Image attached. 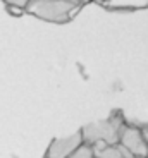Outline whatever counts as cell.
Listing matches in <instances>:
<instances>
[{
  "mask_svg": "<svg viewBox=\"0 0 148 158\" xmlns=\"http://www.w3.org/2000/svg\"><path fill=\"white\" fill-rule=\"evenodd\" d=\"M81 4L76 0H29L24 10L48 23H67L78 12Z\"/></svg>",
  "mask_w": 148,
  "mask_h": 158,
  "instance_id": "6da1fadb",
  "label": "cell"
},
{
  "mask_svg": "<svg viewBox=\"0 0 148 158\" xmlns=\"http://www.w3.org/2000/svg\"><path fill=\"white\" fill-rule=\"evenodd\" d=\"M124 118L121 114H112L105 120H96L81 129L83 143L86 144H95V143H107V144H117L119 143L121 131L124 127Z\"/></svg>",
  "mask_w": 148,
  "mask_h": 158,
  "instance_id": "7a4b0ae2",
  "label": "cell"
},
{
  "mask_svg": "<svg viewBox=\"0 0 148 158\" xmlns=\"http://www.w3.org/2000/svg\"><path fill=\"white\" fill-rule=\"evenodd\" d=\"M119 144L124 146L133 156H146L148 155V148L145 144L141 129L136 126L124 124V127L121 131V136H119Z\"/></svg>",
  "mask_w": 148,
  "mask_h": 158,
  "instance_id": "3957f363",
  "label": "cell"
},
{
  "mask_svg": "<svg viewBox=\"0 0 148 158\" xmlns=\"http://www.w3.org/2000/svg\"><path fill=\"white\" fill-rule=\"evenodd\" d=\"M81 144H83L81 131L67 136V138H57V139H53V141L50 143L45 158H67L69 155L74 153Z\"/></svg>",
  "mask_w": 148,
  "mask_h": 158,
  "instance_id": "277c9868",
  "label": "cell"
},
{
  "mask_svg": "<svg viewBox=\"0 0 148 158\" xmlns=\"http://www.w3.org/2000/svg\"><path fill=\"white\" fill-rule=\"evenodd\" d=\"M93 156L95 158H122L121 146L117 144H107V143H95L91 144Z\"/></svg>",
  "mask_w": 148,
  "mask_h": 158,
  "instance_id": "5b68a950",
  "label": "cell"
},
{
  "mask_svg": "<svg viewBox=\"0 0 148 158\" xmlns=\"http://www.w3.org/2000/svg\"><path fill=\"white\" fill-rule=\"evenodd\" d=\"M105 4L112 9H134L148 5V0H105Z\"/></svg>",
  "mask_w": 148,
  "mask_h": 158,
  "instance_id": "8992f818",
  "label": "cell"
},
{
  "mask_svg": "<svg viewBox=\"0 0 148 158\" xmlns=\"http://www.w3.org/2000/svg\"><path fill=\"white\" fill-rule=\"evenodd\" d=\"M67 158H95L93 156V150L90 144H86V143H83L79 148H78L74 153H71Z\"/></svg>",
  "mask_w": 148,
  "mask_h": 158,
  "instance_id": "52a82bcc",
  "label": "cell"
},
{
  "mask_svg": "<svg viewBox=\"0 0 148 158\" xmlns=\"http://www.w3.org/2000/svg\"><path fill=\"white\" fill-rule=\"evenodd\" d=\"M7 5H14V7H19V9H24L28 5L29 0H4Z\"/></svg>",
  "mask_w": 148,
  "mask_h": 158,
  "instance_id": "ba28073f",
  "label": "cell"
},
{
  "mask_svg": "<svg viewBox=\"0 0 148 158\" xmlns=\"http://www.w3.org/2000/svg\"><path fill=\"white\" fill-rule=\"evenodd\" d=\"M141 134H143L145 144H146V148H148V126L146 127H141Z\"/></svg>",
  "mask_w": 148,
  "mask_h": 158,
  "instance_id": "9c48e42d",
  "label": "cell"
},
{
  "mask_svg": "<svg viewBox=\"0 0 148 158\" xmlns=\"http://www.w3.org/2000/svg\"><path fill=\"white\" fill-rule=\"evenodd\" d=\"M78 4H84V2H90V0H76ZM98 2H105V0H98Z\"/></svg>",
  "mask_w": 148,
  "mask_h": 158,
  "instance_id": "30bf717a",
  "label": "cell"
},
{
  "mask_svg": "<svg viewBox=\"0 0 148 158\" xmlns=\"http://www.w3.org/2000/svg\"><path fill=\"white\" fill-rule=\"evenodd\" d=\"M134 158H148V156H134Z\"/></svg>",
  "mask_w": 148,
  "mask_h": 158,
  "instance_id": "8fae6325",
  "label": "cell"
},
{
  "mask_svg": "<svg viewBox=\"0 0 148 158\" xmlns=\"http://www.w3.org/2000/svg\"><path fill=\"white\" fill-rule=\"evenodd\" d=\"M122 158H124V156H122Z\"/></svg>",
  "mask_w": 148,
  "mask_h": 158,
  "instance_id": "7c38bea8",
  "label": "cell"
},
{
  "mask_svg": "<svg viewBox=\"0 0 148 158\" xmlns=\"http://www.w3.org/2000/svg\"><path fill=\"white\" fill-rule=\"evenodd\" d=\"M146 156H148V155H146Z\"/></svg>",
  "mask_w": 148,
  "mask_h": 158,
  "instance_id": "4fadbf2b",
  "label": "cell"
}]
</instances>
